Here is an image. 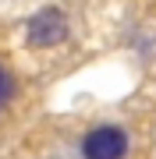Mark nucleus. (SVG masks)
Wrapping results in <instances>:
<instances>
[{
    "instance_id": "obj_3",
    "label": "nucleus",
    "mask_w": 156,
    "mask_h": 159,
    "mask_svg": "<svg viewBox=\"0 0 156 159\" xmlns=\"http://www.w3.org/2000/svg\"><path fill=\"white\" fill-rule=\"evenodd\" d=\"M11 99H14V74L0 64V110H4Z\"/></svg>"
},
{
    "instance_id": "obj_1",
    "label": "nucleus",
    "mask_w": 156,
    "mask_h": 159,
    "mask_svg": "<svg viewBox=\"0 0 156 159\" xmlns=\"http://www.w3.org/2000/svg\"><path fill=\"white\" fill-rule=\"evenodd\" d=\"M131 148V138L121 124H99L89 134H82L78 156L82 159H124Z\"/></svg>"
},
{
    "instance_id": "obj_2",
    "label": "nucleus",
    "mask_w": 156,
    "mask_h": 159,
    "mask_svg": "<svg viewBox=\"0 0 156 159\" xmlns=\"http://www.w3.org/2000/svg\"><path fill=\"white\" fill-rule=\"evenodd\" d=\"M68 39V14L60 7H43L25 25V43L32 50H53Z\"/></svg>"
}]
</instances>
